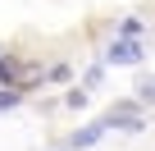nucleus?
<instances>
[{
	"mask_svg": "<svg viewBox=\"0 0 155 151\" xmlns=\"http://www.w3.org/2000/svg\"><path fill=\"white\" fill-rule=\"evenodd\" d=\"M105 60H110V64H137V60H141V46H137V41H114Z\"/></svg>",
	"mask_w": 155,
	"mask_h": 151,
	"instance_id": "nucleus-1",
	"label": "nucleus"
},
{
	"mask_svg": "<svg viewBox=\"0 0 155 151\" xmlns=\"http://www.w3.org/2000/svg\"><path fill=\"white\" fill-rule=\"evenodd\" d=\"M101 133H105V124H91L87 133H78V137H73V146H91V142H96Z\"/></svg>",
	"mask_w": 155,
	"mask_h": 151,
	"instance_id": "nucleus-2",
	"label": "nucleus"
},
{
	"mask_svg": "<svg viewBox=\"0 0 155 151\" xmlns=\"http://www.w3.org/2000/svg\"><path fill=\"white\" fill-rule=\"evenodd\" d=\"M137 92H141V101H155V78H141V87H137Z\"/></svg>",
	"mask_w": 155,
	"mask_h": 151,
	"instance_id": "nucleus-3",
	"label": "nucleus"
},
{
	"mask_svg": "<svg viewBox=\"0 0 155 151\" xmlns=\"http://www.w3.org/2000/svg\"><path fill=\"white\" fill-rule=\"evenodd\" d=\"M119 32H123V41H128V37H137V32H141V23H137V19H128V23H123Z\"/></svg>",
	"mask_w": 155,
	"mask_h": 151,
	"instance_id": "nucleus-4",
	"label": "nucleus"
}]
</instances>
